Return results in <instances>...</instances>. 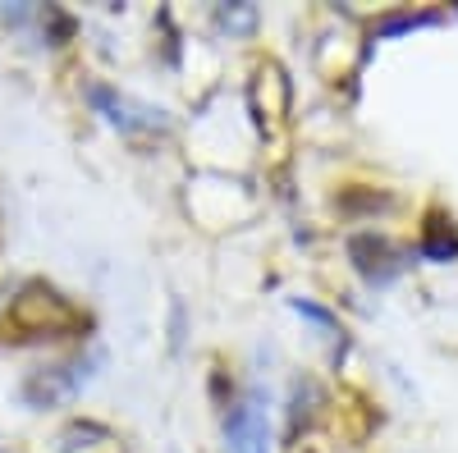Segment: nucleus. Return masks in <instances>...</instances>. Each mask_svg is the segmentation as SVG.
Listing matches in <instances>:
<instances>
[{
  "label": "nucleus",
  "mask_w": 458,
  "mask_h": 453,
  "mask_svg": "<svg viewBox=\"0 0 458 453\" xmlns=\"http://www.w3.org/2000/svg\"><path fill=\"white\" fill-rule=\"evenodd\" d=\"M97 366H101V357H64V362H51V366H37L23 381V403L47 412V407H60L69 398H79L92 385Z\"/></svg>",
  "instance_id": "obj_1"
},
{
  "label": "nucleus",
  "mask_w": 458,
  "mask_h": 453,
  "mask_svg": "<svg viewBox=\"0 0 458 453\" xmlns=\"http://www.w3.org/2000/svg\"><path fill=\"white\" fill-rule=\"evenodd\" d=\"M225 453H271V417L261 390H248L225 412Z\"/></svg>",
  "instance_id": "obj_2"
},
{
  "label": "nucleus",
  "mask_w": 458,
  "mask_h": 453,
  "mask_svg": "<svg viewBox=\"0 0 458 453\" xmlns=\"http://www.w3.org/2000/svg\"><path fill=\"white\" fill-rule=\"evenodd\" d=\"M88 101L97 105V115H106L110 129H120V133H165L170 120H165V110L157 105H147V101H133L124 92H114V88H92Z\"/></svg>",
  "instance_id": "obj_3"
},
{
  "label": "nucleus",
  "mask_w": 458,
  "mask_h": 453,
  "mask_svg": "<svg viewBox=\"0 0 458 453\" xmlns=\"http://www.w3.org/2000/svg\"><path fill=\"white\" fill-rule=\"evenodd\" d=\"M14 325H19V330H37V334H55V330L79 325V312H73L55 289L28 284V289L19 293V302H14Z\"/></svg>",
  "instance_id": "obj_4"
},
{
  "label": "nucleus",
  "mask_w": 458,
  "mask_h": 453,
  "mask_svg": "<svg viewBox=\"0 0 458 453\" xmlns=\"http://www.w3.org/2000/svg\"><path fill=\"white\" fill-rule=\"evenodd\" d=\"M349 256H353V266L367 284H390L403 275V252L390 243V239H380V234H353L349 239Z\"/></svg>",
  "instance_id": "obj_5"
},
{
  "label": "nucleus",
  "mask_w": 458,
  "mask_h": 453,
  "mask_svg": "<svg viewBox=\"0 0 458 453\" xmlns=\"http://www.w3.org/2000/svg\"><path fill=\"white\" fill-rule=\"evenodd\" d=\"M216 23L229 37H248L257 28V5H248V0H239V5H216Z\"/></svg>",
  "instance_id": "obj_6"
},
{
  "label": "nucleus",
  "mask_w": 458,
  "mask_h": 453,
  "mask_svg": "<svg viewBox=\"0 0 458 453\" xmlns=\"http://www.w3.org/2000/svg\"><path fill=\"white\" fill-rule=\"evenodd\" d=\"M0 453H10V449H0Z\"/></svg>",
  "instance_id": "obj_7"
}]
</instances>
